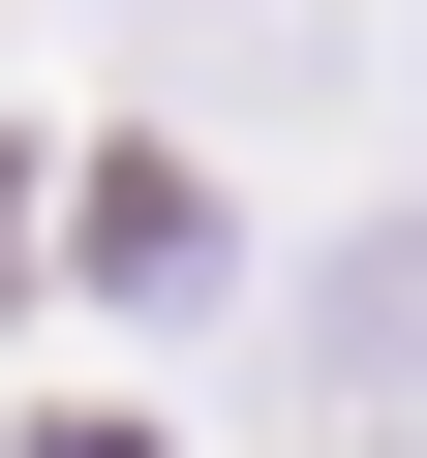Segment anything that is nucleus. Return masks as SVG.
Segmentation results:
<instances>
[{
  "label": "nucleus",
  "instance_id": "nucleus-1",
  "mask_svg": "<svg viewBox=\"0 0 427 458\" xmlns=\"http://www.w3.org/2000/svg\"><path fill=\"white\" fill-rule=\"evenodd\" d=\"M336 336H366V397H427V245H366V276H336Z\"/></svg>",
  "mask_w": 427,
  "mask_h": 458
}]
</instances>
